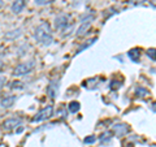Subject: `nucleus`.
Segmentation results:
<instances>
[{
    "instance_id": "15",
    "label": "nucleus",
    "mask_w": 156,
    "mask_h": 147,
    "mask_svg": "<svg viewBox=\"0 0 156 147\" xmlns=\"http://www.w3.org/2000/svg\"><path fill=\"white\" fill-rule=\"evenodd\" d=\"M95 41H96V38H92V39H91V41H89V42H86V45H85V46H82V47L80 48V50H78V51H77V53H80V52H81L82 50H85V48H86V47H89V46H91V45H92V43H94Z\"/></svg>"
},
{
    "instance_id": "12",
    "label": "nucleus",
    "mask_w": 156,
    "mask_h": 147,
    "mask_svg": "<svg viewBox=\"0 0 156 147\" xmlns=\"http://www.w3.org/2000/svg\"><path fill=\"white\" fill-rule=\"evenodd\" d=\"M135 95L136 96H139V98H147L150 96V91L147 89H144V87H136V90H135Z\"/></svg>"
},
{
    "instance_id": "9",
    "label": "nucleus",
    "mask_w": 156,
    "mask_h": 147,
    "mask_svg": "<svg viewBox=\"0 0 156 147\" xmlns=\"http://www.w3.org/2000/svg\"><path fill=\"white\" fill-rule=\"evenodd\" d=\"M14 102H16V95H8V96L2 99V107H4V108H9V107L13 106Z\"/></svg>"
},
{
    "instance_id": "13",
    "label": "nucleus",
    "mask_w": 156,
    "mask_h": 147,
    "mask_svg": "<svg viewBox=\"0 0 156 147\" xmlns=\"http://www.w3.org/2000/svg\"><path fill=\"white\" fill-rule=\"evenodd\" d=\"M68 109H69V112H72V113H76V112L80 111V103H78V102L69 103V106H68Z\"/></svg>"
},
{
    "instance_id": "21",
    "label": "nucleus",
    "mask_w": 156,
    "mask_h": 147,
    "mask_svg": "<svg viewBox=\"0 0 156 147\" xmlns=\"http://www.w3.org/2000/svg\"><path fill=\"white\" fill-rule=\"evenodd\" d=\"M5 81H7V80H5V78H4V77L0 78V90H2V89H3V86L5 85Z\"/></svg>"
},
{
    "instance_id": "8",
    "label": "nucleus",
    "mask_w": 156,
    "mask_h": 147,
    "mask_svg": "<svg viewBox=\"0 0 156 147\" xmlns=\"http://www.w3.org/2000/svg\"><path fill=\"white\" fill-rule=\"evenodd\" d=\"M25 2L26 0H14L12 4V12L13 13H20L25 7Z\"/></svg>"
},
{
    "instance_id": "6",
    "label": "nucleus",
    "mask_w": 156,
    "mask_h": 147,
    "mask_svg": "<svg viewBox=\"0 0 156 147\" xmlns=\"http://www.w3.org/2000/svg\"><path fill=\"white\" fill-rule=\"evenodd\" d=\"M47 94L50 95V98H56V95L58 94V82L52 81L47 87Z\"/></svg>"
},
{
    "instance_id": "10",
    "label": "nucleus",
    "mask_w": 156,
    "mask_h": 147,
    "mask_svg": "<svg viewBox=\"0 0 156 147\" xmlns=\"http://www.w3.org/2000/svg\"><path fill=\"white\" fill-rule=\"evenodd\" d=\"M128 56L131 61L134 63H138L139 61V57H140V48H133L128 52Z\"/></svg>"
},
{
    "instance_id": "19",
    "label": "nucleus",
    "mask_w": 156,
    "mask_h": 147,
    "mask_svg": "<svg viewBox=\"0 0 156 147\" xmlns=\"http://www.w3.org/2000/svg\"><path fill=\"white\" fill-rule=\"evenodd\" d=\"M95 141H96L95 137H94V135H90V137H87V138H85V143H87V145H92Z\"/></svg>"
},
{
    "instance_id": "22",
    "label": "nucleus",
    "mask_w": 156,
    "mask_h": 147,
    "mask_svg": "<svg viewBox=\"0 0 156 147\" xmlns=\"http://www.w3.org/2000/svg\"><path fill=\"white\" fill-rule=\"evenodd\" d=\"M2 70H3V63L0 61V72H2Z\"/></svg>"
},
{
    "instance_id": "17",
    "label": "nucleus",
    "mask_w": 156,
    "mask_h": 147,
    "mask_svg": "<svg viewBox=\"0 0 156 147\" xmlns=\"http://www.w3.org/2000/svg\"><path fill=\"white\" fill-rule=\"evenodd\" d=\"M12 89H22V82H20V81H14L12 82V85H11Z\"/></svg>"
},
{
    "instance_id": "3",
    "label": "nucleus",
    "mask_w": 156,
    "mask_h": 147,
    "mask_svg": "<svg viewBox=\"0 0 156 147\" xmlns=\"http://www.w3.org/2000/svg\"><path fill=\"white\" fill-rule=\"evenodd\" d=\"M53 113V107L52 106H47L44 107L43 109H41L38 113L33 117V121L34 122H39V121H44V120H48L50 117L52 116Z\"/></svg>"
},
{
    "instance_id": "7",
    "label": "nucleus",
    "mask_w": 156,
    "mask_h": 147,
    "mask_svg": "<svg viewBox=\"0 0 156 147\" xmlns=\"http://www.w3.org/2000/svg\"><path fill=\"white\" fill-rule=\"evenodd\" d=\"M113 131L119 137H122L124 134L129 133V126L126 124H117V125L113 126Z\"/></svg>"
},
{
    "instance_id": "2",
    "label": "nucleus",
    "mask_w": 156,
    "mask_h": 147,
    "mask_svg": "<svg viewBox=\"0 0 156 147\" xmlns=\"http://www.w3.org/2000/svg\"><path fill=\"white\" fill-rule=\"evenodd\" d=\"M34 66H35V61H27V63H22V64H20L16 69H14V76L16 77H21V76H25L27 73H30Z\"/></svg>"
},
{
    "instance_id": "1",
    "label": "nucleus",
    "mask_w": 156,
    "mask_h": 147,
    "mask_svg": "<svg viewBox=\"0 0 156 147\" xmlns=\"http://www.w3.org/2000/svg\"><path fill=\"white\" fill-rule=\"evenodd\" d=\"M35 39L42 43L43 46H50L52 41H53V37H52V30H51V26L48 22H42L37 29H35V34H34Z\"/></svg>"
},
{
    "instance_id": "14",
    "label": "nucleus",
    "mask_w": 156,
    "mask_h": 147,
    "mask_svg": "<svg viewBox=\"0 0 156 147\" xmlns=\"http://www.w3.org/2000/svg\"><path fill=\"white\" fill-rule=\"evenodd\" d=\"M21 29H17V30H13V31H9L8 34H5V38L7 39H13V38H18L21 35Z\"/></svg>"
},
{
    "instance_id": "20",
    "label": "nucleus",
    "mask_w": 156,
    "mask_h": 147,
    "mask_svg": "<svg viewBox=\"0 0 156 147\" xmlns=\"http://www.w3.org/2000/svg\"><path fill=\"white\" fill-rule=\"evenodd\" d=\"M147 55H148V57L152 59V61H155V48H151V50H148Z\"/></svg>"
},
{
    "instance_id": "4",
    "label": "nucleus",
    "mask_w": 156,
    "mask_h": 147,
    "mask_svg": "<svg viewBox=\"0 0 156 147\" xmlns=\"http://www.w3.org/2000/svg\"><path fill=\"white\" fill-rule=\"evenodd\" d=\"M69 21H70V16H69V14L62 13V14H60V16H57L55 18V26H56V29L60 30V29L66 27L68 23H70Z\"/></svg>"
},
{
    "instance_id": "11",
    "label": "nucleus",
    "mask_w": 156,
    "mask_h": 147,
    "mask_svg": "<svg viewBox=\"0 0 156 147\" xmlns=\"http://www.w3.org/2000/svg\"><path fill=\"white\" fill-rule=\"evenodd\" d=\"M90 26H91V22L90 21H85V22H82V25L78 27V30H77V34L78 35H83V34L89 30L90 29Z\"/></svg>"
},
{
    "instance_id": "5",
    "label": "nucleus",
    "mask_w": 156,
    "mask_h": 147,
    "mask_svg": "<svg viewBox=\"0 0 156 147\" xmlns=\"http://www.w3.org/2000/svg\"><path fill=\"white\" fill-rule=\"evenodd\" d=\"M20 125H21V119H18V117H12V119H7L3 122V129L4 130H12V129H16Z\"/></svg>"
},
{
    "instance_id": "16",
    "label": "nucleus",
    "mask_w": 156,
    "mask_h": 147,
    "mask_svg": "<svg viewBox=\"0 0 156 147\" xmlns=\"http://www.w3.org/2000/svg\"><path fill=\"white\" fill-rule=\"evenodd\" d=\"M53 2H55V0H35V3L38 5H47V4H51Z\"/></svg>"
},
{
    "instance_id": "18",
    "label": "nucleus",
    "mask_w": 156,
    "mask_h": 147,
    "mask_svg": "<svg viewBox=\"0 0 156 147\" xmlns=\"http://www.w3.org/2000/svg\"><path fill=\"white\" fill-rule=\"evenodd\" d=\"M119 87H121V82H119V81H112L111 82V89L112 90H117Z\"/></svg>"
}]
</instances>
